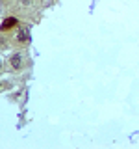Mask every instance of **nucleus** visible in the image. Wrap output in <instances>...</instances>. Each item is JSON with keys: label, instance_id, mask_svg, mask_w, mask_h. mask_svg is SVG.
I'll return each mask as SVG.
<instances>
[{"label": "nucleus", "instance_id": "2", "mask_svg": "<svg viewBox=\"0 0 139 149\" xmlns=\"http://www.w3.org/2000/svg\"><path fill=\"white\" fill-rule=\"evenodd\" d=\"M8 63H9V67H11L13 71H21V69H24V65H26V54L21 52V50H17V52H13L9 56Z\"/></svg>", "mask_w": 139, "mask_h": 149}, {"label": "nucleus", "instance_id": "4", "mask_svg": "<svg viewBox=\"0 0 139 149\" xmlns=\"http://www.w3.org/2000/svg\"><path fill=\"white\" fill-rule=\"evenodd\" d=\"M39 2L41 0H17L19 8H22V9H34L39 6Z\"/></svg>", "mask_w": 139, "mask_h": 149}, {"label": "nucleus", "instance_id": "3", "mask_svg": "<svg viewBox=\"0 0 139 149\" xmlns=\"http://www.w3.org/2000/svg\"><path fill=\"white\" fill-rule=\"evenodd\" d=\"M17 26H19V19L13 17V15H9V17L4 19V22H2V32H4V34H8V32L15 30Z\"/></svg>", "mask_w": 139, "mask_h": 149}, {"label": "nucleus", "instance_id": "1", "mask_svg": "<svg viewBox=\"0 0 139 149\" xmlns=\"http://www.w3.org/2000/svg\"><path fill=\"white\" fill-rule=\"evenodd\" d=\"M13 41H15L17 47H26L28 43H30V32H28V26L19 24L15 30H13Z\"/></svg>", "mask_w": 139, "mask_h": 149}]
</instances>
